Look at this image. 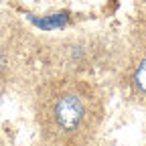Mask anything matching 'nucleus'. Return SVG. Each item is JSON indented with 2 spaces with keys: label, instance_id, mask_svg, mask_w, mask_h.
Masks as SVG:
<instances>
[{
  "label": "nucleus",
  "instance_id": "nucleus-1",
  "mask_svg": "<svg viewBox=\"0 0 146 146\" xmlns=\"http://www.w3.org/2000/svg\"><path fill=\"white\" fill-rule=\"evenodd\" d=\"M33 106L49 146H94L106 116L100 85L77 73H49L36 85Z\"/></svg>",
  "mask_w": 146,
  "mask_h": 146
},
{
  "label": "nucleus",
  "instance_id": "nucleus-2",
  "mask_svg": "<svg viewBox=\"0 0 146 146\" xmlns=\"http://www.w3.org/2000/svg\"><path fill=\"white\" fill-rule=\"evenodd\" d=\"M122 51V41H114L104 33H75L61 36L45 49L53 67L51 73H85L96 67H112L116 71Z\"/></svg>",
  "mask_w": 146,
  "mask_h": 146
},
{
  "label": "nucleus",
  "instance_id": "nucleus-3",
  "mask_svg": "<svg viewBox=\"0 0 146 146\" xmlns=\"http://www.w3.org/2000/svg\"><path fill=\"white\" fill-rule=\"evenodd\" d=\"M114 73L124 100L146 112V0H134L130 27L122 39Z\"/></svg>",
  "mask_w": 146,
  "mask_h": 146
},
{
  "label": "nucleus",
  "instance_id": "nucleus-4",
  "mask_svg": "<svg viewBox=\"0 0 146 146\" xmlns=\"http://www.w3.org/2000/svg\"><path fill=\"white\" fill-rule=\"evenodd\" d=\"M4 47V39H2V33H0V49Z\"/></svg>",
  "mask_w": 146,
  "mask_h": 146
},
{
  "label": "nucleus",
  "instance_id": "nucleus-5",
  "mask_svg": "<svg viewBox=\"0 0 146 146\" xmlns=\"http://www.w3.org/2000/svg\"><path fill=\"white\" fill-rule=\"evenodd\" d=\"M0 146H4V144H2V140H0Z\"/></svg>",
  "mask_w": 146,
  "mask_h": 146
}]
</instances>
